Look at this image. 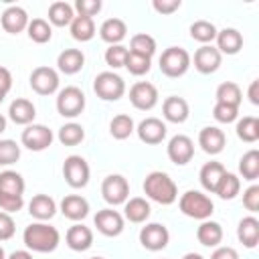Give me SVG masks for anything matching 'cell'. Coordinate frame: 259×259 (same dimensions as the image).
<instances>
[{
    "instance_id": "cell-1",
    "label": "cell",
    "mask_w": 259,
    "mask_h": 259,
    "mask_svg": "<svg viewBox=\"0 0 259 259\" xmlns=\"http://www.w3.org/2000/svg\"><path fill=\"white\" fill-rule=\"evenodd\" d=\"M22 241L26 245L28 251H36V253H51L59 247L61 243V233L57 231V227L36 221L30 223L24 233H22Z\"/></svg>"
},
{
    "instance_id": "cell-2",
    "label": "cell",
    "mask_w": 259,
    "mask_h": 259,
    "mask_svg": "<svg viewBox=\"0 0 259 259\" xmlns=\"http://www.w3.org/2000/svg\"><path fill=\"white\" fill-rule=\"evenodd\" d=\"M144 192L150 200L158 204H172L178 198V186L170 178V174L162 170H154L144 180Z\"/></svg>"
},
{
    "instance_id": "cell-3",
    "label": "cell",
    "mask_w": 259,
    "mask_h": 259,
    "mask_svg": "<svg viewBox=\"0 0 259 259\" xmlns=\"http://www.w3.org/2000/svg\"><path fill=\"white\" fill-rule=\"evenodd\" d=\"M178 206L182 210V214L190 217V219H196V221H206L210 219L212 210H214V204L212 200L200 192V190H186L180 200H178Z\"/></svg>"
},
{
    "instance_id": "cell-4",
    "label": "cell",
    "mask_w": 259,
    "mask_h": 259,
    "mask_svg": "<svg viewBox=\"0 0 259 259\" xmlns=\"http://www.w3.org/2000/svg\"><path fill=\"white\" fill-rule=\"evenodd\" d=\"M190 63H192V57L182 47H168L160 55V71L166 77H172V79L182 77L190 69Z\"/></svg>"
},
{
    "instance_id": "cell-5",
    "label": "cell",
    "mask_w": 259,
    "mask_h": 259,
    "mask_svg": "<svg viewBox=\"0 0 259 259\" xmlns=\"http://www.w3.org/2000/svg\"><path fill=\"white\" fill-rule=\"evenodd\" d=\"M93 91L103 101H117L125 93V81L115 71H103L93 79Z\"/></svg>"
},
{
    "instance_id": "cell-6",
    "label": "cell",
    "mask_w": 259,
    "mask_h": 259,
    "mask_svg": "<svg viewBox=\"0 0 259 259\" xmlns=\"http://www.w3.org/2000/svg\"><path fill=\"white\" fill-rule=\"evenodd\" d=\"M89 176H91V170H89V164L83 156L71 154V156L65 158L63 178L71 188H85L89 184Z\"/></svg>"
},
{
    "instance_id": "cell-7",
    "label": "cell",
    "mask_w": 259,
    "mask_h": 259,
    "mask_svg": "<svg viewBox=\"0 0 259 259\" xmlns=\"http://www.w3.org/2000/svg\"><path fill=\"white\" fill-rule=\"evenodd\" d=\"M83 109H85V93L79 87L69 85V87H65L57 93V111H59V115L77 117V115L83 113Z\"/></svg>"
},
{
    "instance_id": "cell-8",
    "label": "cell",
    "mask_w": 259,
    "mask_h": 259,
    "mask_svg": "<svg viewBox=\"0 0 259 259\" xmlns=\"http://www.w3.org/2000/svg\"><path fill=\"white\" fill-rule=\"evenodd\" d=\"M101 194L103 200L111 206L123 204L130 198V184L121 174H109L101 182Z\"/></svg>"
},
{
    "instance_id": "cell-9",
    "label": "cell",
    "mask_w": 259,
    "mask_h": 259,
    "mask_svg": "<svg viewBox=\"0 0 259 259\" xmlns=\"http://www.w3.org/2000/svg\"><path fill=\"white\" fill-rule=\"evenodd\" d=\"M53 132L47 127V125H42V123H30V125H26L24 130H22V134H20V142H22V146L24 148H28V150H32V152H42V150H47L51 144H53Z\"/></svg>"
},
{
    "instance_id": "cell-10",
    "label": "cell",
    "mask_w": 259,
    "mask_h": 259,
    "mask_svg": "<svg viewBox=\"0 0 259 259\" xmlns=\"http://www.w3.org/2000/svg\"><path fill=\"white\" fill-rule=\"evenodd\" d=\"M30 87L38 95H53L59 89V73L53 67L40 65L30 73Z\"/></svg>"
},
{
    "instance_id": "cell-11",
    "label": "cell",
    "mask_w": 259,
    "mask_h": 259,
    "mask_svg": "<svg viewBox=\"0 0 259 259\" xmlns=\"http://www.w3.org/2000/svg\"><path fill=\"white\" fill-rule=\"evenodd\" d=\"M130 101L140 111H150L158 103V89L148 81H138L130 87Z\"/></svg>"
},
{
    "instance_id": "cell-12",
    "label": "cell",
    "mask_w": 259,
    "mask_h": 259,
    "mask_svg": "<svg viewBox=\"0 0 259 259\" xmlns=\"http://www.w3.org/2000/svg\"><path fill=\"white\" fill-rule=\"evenodd\" d=\"M168 241H170V233L160 223H148L140 231V243L148 251H162V249H166Z\"/></svg>"
},
{
    "instance_id": "cell-13",
    "label": "cell",
    "mask_w": 259,
    "mask_h": 259,
    "mask_svg": "<svg viewBox=\"0 0 259 259\" xmlns=\"http://www.w3.org/2000/svg\"><path fill=\"white\" fill-rule=\"evenodd\" d=\"M166 152H168V158H170L176 166H184V164H188V162L192 160V156H194V142H192L188 136H184V134H176V136L170 138Z\"/></svg>"
},
{
    "instance_id": "cell-14",
    "label": "cell",
    "mask_w": 259,
    "mask_h": 259,
    "mask_svg": "<svg viewBox=\"0 0 259 259\" xmlns=\"http://www.w3.org/2000/svg\"><path fill=\"white\" fill-rule=\"evenodd\" d=\"M93 223H95L97 231H99L101 235H105V237H117V235H121V231H123V227H125L123 217H121L117 210H113V208L97 210Z\"/></svg>"
},
{
    "instance_id": "cell-15",
    "label": "cell",
    "mask_w": 259,
    "mask_h": 259,
    "mask_svg": "<svg viewBox=\"0 0 259 259\" xmlns=\"http://www.w3.org/2000/svg\"><path fill=\"white\" fill-rule=\"evenodd\" d=\"M136 132H138V138H140L144 144L156 146V144L164 142L168 127H166V123H164L160 117H146V119H142V121L138 123Z\"/></svg>"
},
{
    "instance_id": "cell-16",
    "label": "cell",
    "mask_w": 259,
    "mask_h": 259,
    "mask_svg": "<svg viewBox=\"0 0 259 259\" xmlns=\"http://www.w3.org/2000/svg\"><path fill=\"white\" fill-rule=\"evenodd\" d=\"M194 69L202 75H210L214 73L219 67H221V61H223V55L217 51V47L212 45H202L196 49L194 53Z\"/></svg>"
},
{
    "instance_id": "cell-17",
    "label": "cell",
    "mask_w": 259,
    "mask_h": 259,
    "mask_svg": "<svg viewBox=\"0 0 259 259\" xmlns=\"http://www.w3.org/2000/svg\"><path fill=\"white\" fill-rule=\"evenodd\" d=\"M225 144H227V138H225V132L217 125H206L200 130L198 134V146L210 154V156H217L225 150Z\"/></svg>"
},
{
    "instance_id": "cell-18",
    "label": "cell",
    "mask_w": 259,
    "mask_h": 259,
    "mask_svg": "<svg viewBox=\"0 0 259 259\" xmlns=\"http://www.w3.org/2000/svg\"><path fill=\"white\" fill-rule=\"evenodd\" d=\"M162 115L170 123H184L188 119V115H190L188 101L184 97H178V95L166 97L164 103H162Z\"/></svg>"
},
{
    "instance_id": "cell-19",
    "label": "cell",
    "mask_w": 259,
    "mask_h": 259,
    "mask_svg": "<svg viewBox=\"0 0 259 259\" xmlns=\"http://www.w3.org/2000/svg\"><path fill=\"white\" fill-rule=\"evenodd\" d=\"M0 26L10 34H18V32L26 30V26H28L26 10L22 6H8L0 16Z\"/></svg>"
},
{
    "instance_id": "cell-20",
    "label": "cell",
    "mask_w": 259,
    "mask_h": 259,
    "mask_svg": "<svg viewBox=\"0 0 259 259\" xmlns=\"http://www.w3.org/2000/svg\"><path fill=\"white\" fill-rule=\"evenodd\" d=\"M65 243L71 251H87L93 245V231L89 227H85L83 223H75L73 227H69L67 235H65Z\"/></svg>"
},
{
    "instance_id": "cell-21",
    "label": "cell",
    "mask_w": 259,
    "mask_h": 259,
    "mask_svg": "<svg viewBox=\"0 0 259 259\" xmlns=\"http://www.w3.org/2000/svg\"><path fill=\"white\" fill-rule=\"evenodd\" d=\"M8 117L16 123V125H30L36 117V107L30 99H24V97H18L10 103L8 107Z\"/></svg>"
},
{
    "instance_id": "cell-22",
    "label": "cell",
    "mask_w": 259,
    "mask_h": 259,
    "mask_svg": "<svg viewBox=\"0 0 259 259\" xmlns=\"http://www.w3.org/2000/svg\"><path fill=\"white\" fill-rule=\"evenodd\" d=\"M61 212L69 221H75V223L77 221H83L89 214V202L81 194H67L61 200Z\"/></svg>"
},
{
    "instance_id": "cell-23",
    "label": "cell",
    "mask_w": 259,
    "mask_h": 259,
    "mask_svg": "<svg viewBox=\"0 0 259 259\" xmlns=\"http://www.w3.org/2000/svg\"><path fill=\"white\" fill-rule=\"evenodd\" d=\"M217 51L221 55H237L243 49V34L237 28H223L217 32Z\"/></svg>"
},
{
    "instance_id": "cell-24",
    "label": "cell",
    "mask_w": 259,
    "mask_h": 259,
    "mask_svg": "<svg viewBox=\"0 0 259 259\" xmlns=\"http://www.w3.org/2000/svg\"><path fill=\"white\" fill-rule=\"evenodd\" d=\"M28 212H30L32 219L47 223V221H51V219L55 217V212H57V202H55L49 194H34L32 200L28 202Z\"/></svg>"
},
{
    "instance_id": "cell-25",
    "label": "cell",
    "mask_w": 259,
    "mask_h": 259,
    "mask_svg": "<svg viewBox=\"0 0 259 259\" xmlns=\"http://www.w3.org/2000/svg\"><path fill=\"white\" fill-rule=\"evenodd\" d=\"M150 212H152V206L142 196H134V198H127L123 202V217L130 223H136V225L146 223L150 219Z\"/></svg>"
},
{
    "instance_id": "cell-26",
    "label": "cell",
    "mask_w": 259,
    "mask_h": 259,
    "mask_svg": "<svg viewBox=\"0 0 259 259\" xmlns=\"http://www.w3.org/2000/svg\"><path fill=\"white\" fill-rule=\"evenodd\" d=\"M83 65H85V55H83V51H79V49H65V51H61L59 57H57V67H59V71L65 73V75H75V73H79V71L83 69Z\"/></svg>"
},
{
    "instance_id": "cell-27",
    "label": "cell",
    "mask_w": 259,
    "mask_h": 259,
    "mask_svg": "<svg viewBox=\"0 0 259 259\" xmlns=\"http://www.w3.org/2000/svg\"><path fill=\"white\" fill-rule=\"evenodd\" d=\"M196 239L204 247H219L221 241H223V227H221V223L210 221V219L202 221L198 225V229H196Z\"/></svg>"
},
{
    "instance_id": "cell-28",
    "label": "cell",
    "mask_w": 259,
    "mask_h": 259,
    "mask_svg": "<svg viewBox=\"0 0 259 259\" xmlns=\"http://www.w3.org/2000/svg\"><path fill=\"white\" fill-rule=\"evenodd\" d=\"M127 34V24L121 18H107L103 20V24L99 26V36L111 45H119Z\"/></svg>"
},
{
    "instance_id": "cell-29",
    "label": "cell",
    "mask_w": 259,
    "mask_h": 259,
    "mask_svg": "<svg viewBox=\"0 0 259 259\" xmlns=\"http://www.w3.org/2000/svg\"><path fill=\"white\" fill-rule=\"evenodd\" d=\"M237 237L247 249L257 247V243H259V221L255 217L241 219L239 225H237Z\"/></svg>"
},
{
    "instance_id": "cell-30",
    "label": "cell",
    "mask_w": 259,
    "mask_h": 259,
    "mask_svg": "<svg viewBox=\"0 0 259 259\" xmlns=\"http://www.w3.org/2000/svg\"><path fill=\"white\" fill-rule=\"evenodd\" d=\"M75 18V10L69 2L57 0L49 6V24L53 26H69Z\"/></svg>"
},
{
    "instance_id": "cell-31",
    "label": "cell",
    "mask_w": 259,
    "mask_h": 259,
    "mask_svg": "<svg viewBox=\"0 0 259 259\" xmlns=\"http://www.w3.org/2000/svg\"><path fill=\"white\" fill-rule=\"evenodd\" d=\"M225 172H227V170H225V166H223L221 162H206V164L200 168V174H198L202 188H204L206 192H214V188H217V184H219V180L223 178Z\"/></svg>"
},
{
    "instance_id": "cell-32",
    "label": "cell",
    "mask_w": 259,
    "mask_h": 259,
    "mask_svg": "<svg viewBox=\"0 0 259 259\" xmlns=\"http://www.w3.org/2000/svg\"><path fill=\"white\" fill-rule=\"evenodd\" d=\"M0 194L24 196V178L14 170L0 172Z\"/></svg>"
},
{
    "instance_id": "cell-33",
    "label": "cell",
    "mask_w": 259,
    "mask_h": 259,
    "mask_svg": "<svg viewBox=\"0 0 259 259\" xmlns=\"http://www.w3.org/2000/svg\"><path fill=\"white\" fill-rule=\"evenodd\" d=\"M69 28H71V36L75 40H81V42H87L95 36V22H93V18H87V16H77L75 14Z\"/></svg>"
},
{
    "instance_id": "cell-34",
    "label": "cell",
    "mask_w": 259,
    "mask_h": 259,
    "mask_svg": "<svg viewBox=\"0 0 259 259\" xmlns=\"http://www.w3.org/2000/svg\"><path fill=\"white\" fill-rule=\"evenodd\" d=\"M214 97H217V103H227V105L239 107L241 101H243V91H241V87H239L237 83L225 81V83H221V85L217 87Z\"/></svg>"
},
{
    "instance_id": "cell-35",
    "label": "cell",
    "mask_w": 259,
    "mask_h": 259,
    "mask_svg": "<svg viewBox=\"0 0 259 259\" xmlns=\"http://www.w3.org/2000/svg\"><path fill=\"white\" fill-rule=\"evenodd\" d=\"M239 190H241V178L233 172H225L214 188V194H219V198L223 200H233L239 194Z\"/></svg>"
},
{
    "instance_id": "cell-36",
    "label": "cell",
    "mask_w": 259,
    "mask_h": 259,
    "mask_svg": "<svg viewBox=\"0 0 259 259\" xmlns=\"http://www.w3.org/2000/svg\"><path fill=\"white\" fill-rule=\"evenodd\" d=\"M237 136L239 140L247 142V144H255L259 140V119L255 115H245L237 121Z\"/></svg>"
},
{
    "instance_id": "cell-37",
    "label": "cell",
    "mask_w": 259,
    "mask_h": 259,
    "mask_svg": "<svg viewBox=\"0 0 259 259\" xmlns=\"http://www.w3.org/2000/svg\"><path fill=\"white\" fill-rule=\"evenodd\" d=\"M26 32H28V38L32 42H38V45L49 42L51 36H53V28H51L49 20H45V18H32V20H28Z\"/></svg>"
},
{
    "instance_id": "cell-38",
    "label": "cell",
    "mask_w": 259,
    "mask_h": 259,
    "mask_svg": "<svg viewBox=\"0 0 259 259\" xmlns=\"http://www.w3.org/2000/svg\"><path fill=\"white\" fill-rule=\"evenodd\" d=\"M130 53H136V55H144L148 59H152V55L156 53V38L148 32H138L132 36L130 40Z\"/></svg>"
},
{
    "instance_id": "cell-39",
    "label": "cell",
    "mask_w": 259,
    "mask_h": 259,
    "mask_svg": "<svg viewBox=\"0 0 259 259\" xmlns=\"http://www.w3.org/2000/svg\"><path fill=\"white\" fill-rule=\"evenodd\" d=\"M239 172L243 176V180H257L259 178V152L257 150H249L241 156L239 160Z\"/></svg>"
},
{
    "instance_id": "cell-40",
    "label": "cell",
    "mask_w": 259,
    "mask_h": 259,
    "mask_svg": "<svg viewBox=\"0 0 259 259\" xmlns=\"http://www.w3.org/2000/svg\"><path fill=\"white\" fill-rule=\"evenodd\" d=\"M217 26L210 20H194L190 24V36L202 45H210L217 38Z\"/></svg>"
},
{
    "instance_id": "cell-41",
    "label": "cell",
    "mask_w": 259,
    "mask_h": 259,
    "mask_svg": "<svg viewBox=\"0 0 259 259\" xmlns=\"http://www.w3.org/2000/svg\"><path fill=\"white\" fill-rule=\"evenodd\" d=\"M134 132H136V125H134V119H132L127 113H119V115H115V117L109 121V134H111L115 140H125V138H130Z\"/></svg>"
},
{
    "instance_id": "cell-42",
    "label": "cell",
    "mask_w": 259,
    "mask_h": 259,
    "mask_svg": "<svg viewBox=\"0 0 259 259\" xmlns=\"http://www.w3.org/2000/svg\"><path fill=\"white\" fill-rule=\"evenodd\" d=\"M59 142L63 146H77L85 140V130L81 123H75V121H69L65 125L59 127Z\"/></svg>"
},
{
    "instance_id": "cell-43",
    "label": "cell",
    "mask_w": 259,
    "mask_h": 259,
    "mask_svg": "<svg viewBox=\"0 0 259 259\" xmlns=\"http://www.w3.org/2000/svg\"><path fill=\"white\" fill-rule=\"evenodd\" d=\"M132 75L136 77H142L150 71L152 67V59L144 57V55H136V53H127V59H125V65H123Z\"/></svg>"
},
{
    "instance_id": "cell-44",
    "label": "cell",
    "mask_w": 259,
    "mask_h": 259,
    "mask_svg": "<svg viewBox=\"0 0 259 259\" xmlns=\"http://www.w3.org/2000/svg\"><path fill=\"white\" fill-rule=\"evenodd\" d=\"M20 146L14 140H0V166H10L18 162Z\"/></svg>"
},
{
    "instance_id": "cell-45",
    "label": "cell",
    "mask_w": 259,
    "mask_h": 259,
    "mask_svg": "<svg viewBox=\"0 0 259 259\" xmlns=\"http://www.w3.org/2000/svg\"><path fill=\"white\" fill-rule=\"evenodd\" d=\"M127 47L123 45H111L107 51H105V63L111 67V69H119L125 65V59H127Z\"/></svg>"
},
{
    "instance_id": "cell-46",
    "label": "cell",
    "mask_w": 259,
    "mask_h": 259,
    "mask_svg": "<svg viewBox=\"0 0 259 259\" xmlns=\"http://www.w3.org/2000/svg\"><path fill=\"white\" fill-rule=\"evenodd\" d=\"M212 115L219 123H231L239 117V107L235 105H227V103H214L212 107Z\"/></svg>"
},
{
    "instance_id": "cell-47",
    "label": "cell",
    "mask_w": 259,
    "mask_h": 259,
    "mask_svg": "<svg viewBox=\"0 0 259 259\" xmlns=\"http://www.w3.org/2000/svg\"><path fill=\"white\" fill-rule=\"evenodd\" d=\"M101 0H77L73 10H77V16H87V18H93L99 10H101Z\"/></svg>"
},
{
    "instance_id": "cell-48",
    "label": "cell",
    "mask_w": 259,
    "mask_h": 259,
    "mask_svg": "<svg viewBox=\"0 0 259 259\" xmlns=\"http://www.w3.org/2000/svg\"><path fill=\"white\" fill-rule=\"evenodd\" d=\"M24 206V196H10V194H0V210L12 214L18 212Z\"/></svg>"
},
{
    "instance_id": "cell-49",
    "label": "cell",
    "mask_w": 259,
    "mask_h": 259,
    "mask_svg": "<svg viewBox=\"0 0 259 259\" xmlns=\"http://www.w3.org/2000/svg\"><path fill=\"white\" fill-rule=\"evenodd\" d=\"M14 233H16L14 219H12L8 212L0 210V241H8V239H12Z\"/></svg>"
},
{
    "instance_id": "cell-50",
    "label": "cell",
    "mask_w": 259,
    "mask_h": 259,
    "mask_svg": "<svg viewBox=\"0 0 259 259\" xmlns=\"http://www.w3.org/2000/svg\"><path fill=\"white\" fill-rule=\"evenodd\" d=\"M243 206L251 212H257L259 210V186L257 184H251L245 192H243Z\"/></svg>"
},
{
    "instance_id": "cell-51",
    "label": "cell",
    "mask_w": 259,
    "mask_h": 259,
    "mask_svg": "<svg viewBox=\"0 0 259 259\" xmlns=\"http://www.w3.org/2000/svg\"><path fill=\"white\" fill-rule=\"evenodd\" d=\"M152 6L158 14H172L182 6V2L180 0H154Z\"/></svg>"
},
{
    "instance_id": "cell-52",
    "label": "cell",
    "mask_w": 259,
    "mask_h": 259,
    "mask_svg": "<svg viewBox=\"0 0 259 259\" xmlns=\"http://www.w3.org/2000/svg\"><path fill=\"white\" fill-rule=\"evenodd\" d=\"M10 89H12V75H10V71L6 67L0 65V93L8 95Z\"/></svg>"
},
{
    "instance_id": "cell-53",
    "label": "cell",
    "mask_w": 259,
    "mask_h": 259,
    "mask_svg": "<svg viewBox=\"0 0 259 259\" xmlns=\"http://www.w3.org/2000/svg\"><path fill=\"white\" fill-rule=\"evenodd\" d=\"M210 259H239V253L233 247H217L212 251Z\"/></svg>"
},
{
    "instance_id": "cell-54",
    "label": "cell",
    "mask_w": 259,
    "mask_h": 259,
    "mask_svg": "<svg viewBox=\"0 0 259 259\" xmlns=\"http://www.w3.org/2000/svg\"><path fill=\"white\" fill-rule=\"evenodd\" d=\"M247 97H249V101H251L253 105H259V79L251 81V85H249V89H247Z\"/></svg>"
},
{
    "instance_id": "cell-55",
    "label": "cell",
    "mask_w": 259,
    "mask_h": 259,
    "mask_svg": "<svg viewBox=\"0 0 259 259\" xmlns=\"http://www.w3.org/2000/svg\"><path fill=\"white\" fill-rule=\"evenodd\" d=\"M6 259H32V255H30V251H24V249H20V251H14V253H10Z\"/></svg>"
},
{
    "instance_id": "cell-56",
    "label": "cell",
    "mask_w": 259,
    "mask_h": 259,
    "mask_svg": "<svg viewBox=\"0 0 259 259\" xmlns=\"http://www.w3.org/2000/svg\"><path fill=\"white\" fill-rule=\"evenodd\" d=\"M182 259H204V257H202L200 253H186Z\"/></svg>"
},
{
    "instance_id": "cell-57",
    "label": "cell",
    "mask_w": 259,
    "mask_h": 259,
    "mask_svg": "<svg viewBox=\"0 0 259 259\" xmlns=\"http://www.w3.org/2000/svg\"><path fill=\"white\" fill-rule=\"evenodd\" d=\"M4 130H6V117H4L2 113H0V134H2Z\"/></svg>"
},
{
    "instance_id": "cell-58",
    "label": "cell",
    "mask_w": 259,
    "mask_h": 259,
    "mask_svg": "<svg viewBox=\"0 0 259 259\" xmlns=\"http://www.w3.org/2000/svg\"><path fill=\"white\" fill-rule=\"evenodd\" d=\"M0 259H6V253H4V247L0 245Z\"/></svg>"
},
{
    "instance_id": "cell-59",
    "label": "cell",
    "mask_w": 259,
    "mask_h": 259,
    "mask_svg": "<svg viewBox=\"0 0 259 259\" xmlns=\"http://www.w3.org/2000/svg\"><path fill=\"white\" fill-rule=\"evenodd\" d=\"M4 97H6V95H4V93H0V103L4 101Z\"/></svg>"
},
{
    "instance_id": "cell-60",
    "label": "cell",
    "mask_w": 259,
    "mask_h": 259,
    "mask_svg": "<svg viewBox=\"0 0 259 259\" xmlns=\"http://www.w3.org/2000/svg\"><path fill=\"white\" fill-rule=\"evenodd\" d=\"M91 259H103V257H91Z\"/></svg>"
}]
</instances>
